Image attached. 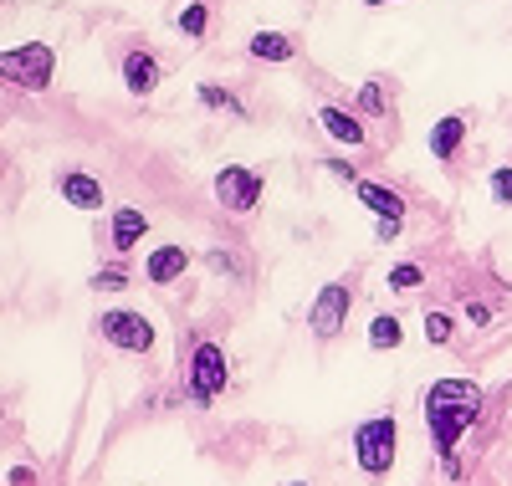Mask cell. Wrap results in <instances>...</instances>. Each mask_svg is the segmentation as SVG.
<instances>
[{"mask_svg":"<svg viewBox=\"0 0 512 486\" xmlns=\"http://www.w3.org/2000/svg\"><path fill=\"white\" fill-rule=\"evenodd\" d=\"M420 405H425V425H431V446H436L446 476L456 481L461 476L456 446L482 415V384H472V379H436L431 389H425Z\"/></svg>","mask_w":512,"mask_h":486,"instance_id":"6da1fadb","label":"cell"},{"mask_svg":"<svg viewBox=\"0 0 512 486\" xmlns=\"http://www.w3.org/2000/svg\"><path fill=\"white\" fill-rule=\"evenodd\" d=\"M395 456H400V420L395 415H374L354 430V466L364 476H390L395 471Z\"/></svg>","mask_w":512,"mask_h":486,"instance_id":"7a4b0ae2","label":"cell"},{"mask_svg":"<svg viewBox=\"0 0 512 486\" xmlns=\"http://www.w3.org/2000/svg\"><path fill=\"white\" fill-rule=\"evenodd\" d=\"M52 47L47 41H21L16 52H0V77L11 87H26V93H41V87H52Z\"/></svg>","mask_w":512,"mask_h":486,"instance_id":"3957f363","label":"cell"},{"mask_svg":"<svg viewBox=\"0 0 512 486\" xmlns=\"http://www.w3.org/2000/svg\"><path fill=\"white\" fill-rule=\"evenodd\" d=\"M226 379H231L226 348H221L216 338H200V343H195V353H190V400L205 410V405L226 389Z\"/></svg>","mask_w":512,"mask_h":486,"instance_id":"277c9868","label":"cell"},{"mask_svg":"<svg viewBox=\"0 0 512 486\" xmlns=\"http://www.w3.org/2000/svg\"><path fill=\"white\" fill-rule=\"evenodd\" d=\"M349 313H354V287L349 282H323L318 297L308 302V328L328 343L349 328Z\"/></svg>","mask_w":512,"mask_h":486,"instance_id":"5b68a950","label":"cell"},{"mask_svg":"<svg viewBox=\"0 0 512 486\" xmlns=\"http://www.w3.org/2000/svg\"><path fill=\"white\" fill-rule=\"evenodd\" d=\"M262 190H267V180H262V169H246V164H226L221 174H216V200L231 210V215H251L256 205H262Z\"/></svg>","mask_w":512,"mask_h":486,"instance_id":"8992f818","label":"cell"},{"mask_svg":"<svg viewBox=\"0 0 512 486\" xmlns=\"http://www.w3.org/2000/svg\"><path fill=\"white\" fill-rule=\"evenodd\" d=\"M98 333L103 343L123 348V353H149L154 348V323L144 313H128V307H113V313L98 318Z\"/></svg>","mask_w":512,"mask_h":486,"instance_id":"52a82bcc","label":"cell"},{"mask_svg":"<svg viewBox=\"0 0 512 486\" xmlns=\"http://www.w3.org/2000/svg\"><path fill=\"white\" fill-rule=\"evenodd\" d=\"M57 195H62L72 210H103V185L93 180L88 169H62V174H57Z\"/></svg>","mask_w":512,"mask_h":486,"instance_id":"ba28073f","label":"cell"},{"mask_svg":"<svg viewBox=\"0 0 512 486\" xmlns=\"http://www.w3.org/2000/svg\"><path fill=\"white\" fill-rule=\"evenodd\" d=\"M466 128H472V123H466L461 113L436 118V123H431V139H425V144H431V159L456 164V154H461V144H466Z\"/></svg>","mask_w":512,"mask_h":486,"instance_id":"9c48e42d","label":"cell"},{"mask_svg":"<svg viewBox=\"0 0 512 486\" xmlns=\"http://www.w3.org/2000/svg\"><path fill=\"white\" fill-rule=\"evenodd\" d=\"M185 267H190V251H185V246H154V251L144 256V277H149L154 287L180 282V277H185Z\"/></svg>","mask_w":512,"mask_h":486,"instance_id":"30bf717a","label":"cell"},{"mask_svg":"<svg viewBox=\"0 0 512 486\" xmlns=\"http://www.w3.org/2000/svg\"><path fill=\"white\" fill-rule=\"evenodd\" d=\"M318 123H323V134L333 139V144H349V149H364V123H359V113H349V108H333V103H323L318 108Z\"/></svg>","mask_w":512,"mask_h":486,"instance_id":"8fae6325","label":"cell"},{"mask_svg":"<svg viewBox=\"0 0 512 486\" xmlns=\"http://www.w3.org/2000/svg\"><path fill=\"white\" fill-rule=\"evenodd\" d=\"M354 195H359V205H364L374 220H405V195H400V190H390V185L359 180V185H354Z\"/></svg>","mask_w":512,"mask_h":486,"instance_id":"7c38bea8","label":"cell"},{"mask_svg":"<svg viewBox=\"0 0 512 486\" xmlns=\"http://www.w3.org/2000/svg\"><path fill=\"white\" fill-rule=\"evenodd\" d=\"M144 236H149V215H144L139 205H118V210H113V251L128 256Z\"/></svg>","mask_w":512,"mask_h":486,"instance_id":"4fadbf2b","label":"cell"},{"mask_svg":"<svg viewBox=\"0 0 512 486\" xmlns=\"http://www.w3.org/2000/svg\"><path fill=\"white\" fill-rule=\"evenodd\" d=\"M159 77H164L159 57H149V52H128V57H123V82H128V93L149 98L154 87H159Z\"/></svg>","mask_w":512,"mask_h":486,"instance_id":"5bb4252c","label":"cell"},{"mask_svg":"<svg viewBox=\"0 0 512 486\" xmlns=\"http://www.w3.org/2000/svg\"><path fill=\"white\" fill-rule=\"evenodd\" d=\"M246 52H251L256 62H292V57H297V41L282 36V31H256Z\"/></svg>","mask_w":512,"mask_h":486,"instance_id":"9a60e30c","label":"cell"},{"mask_svg":"<svg viewBox=\"0 0 512 486\" xmlns=\"http://www.w3.org/2000/svg\"><path fill=\"white\" fill-rule=\"evenodd\" d=\"M400 343H405V328H400L395 313H379V318L369 323V348L384 353V348H400Z\"/></svg>","mask_w":512,"mask_h":486,"instance_id":"2e32d148","label":"cell"},{"mask_svg":"<svg viewBox=\"0 0 512 486\" xmlns=\"http://www.w3.org/2000/svg\"><path fill=\"white\" fill-rule=\"evenodd\" d=\"M200 103H205V108H216V113H231V118H246L241 98L226 93V87H216V82H200Z\"/></svg>","mask_w":512,"mask_h":486,"instance_id":"e0dca14e","label":"cell"},{"mask_svg":"<svg viewBox=\"0 0 512 486\" xmlns=\"http://www.w3.org/2000/svg\"><path fill=\"white\" fill-rule=\"evenodd\" d=\"M354 113H364V118L390 113V98H384V77H369V82L359 87V108H354Z\"/></svg>","mask_w":512,"mask_h":486,"instance_id":"ac0fdd59","label":"cell"},{"mask_svg":"<svg viewBox=\"0 0 512 486\" xmlns=\"http://www.w3.org/2000/svg\"><path fill=\"white\" fill-rule=\"evenodd\" d=\"M205 26H210V6H205V0H190V6L180 11V31H185L190 41H200Z\"/></svg>","mask_w":512,"mask_h":486,"instance_id":"d6986e66","label":"cell"},{"mask_svg":"<svg viewBox=\"0 0 512 486\" xmlns=\"http://www.w3.org/2000/svg\"><path fill=\"white\" fill-rule=\"evenodd\" d=\"M425 287V272L415 267V261H400V267H390V292H420Z\"/></svg>","mask_w":512,"mask_h":486,"instance_id":"ffe728a7","label":"cell"},{"mask_svg":"<svg viewBox=\"0 0 512 486\" xmlns=\"http://www.w3.org/2000/svg\"><path fill=\"white\" fill-rule=\"evenodd\" d=\"M456 338V323L446 318V313H425V343H436V348H446Z\"/></svg>","mask_w":512,"mask_h":486,"instance_id":"44dd1931","label":"cell"},{"mask_svg":"<svg viewBox=\"0 0 512 486\" xmlns=\"http://www.w3.org/2000/svg\"><path fill=\"white\" fill-rule=\"evenodd\" d=\"M487 190H492V205H512V164H497L492 169Z\"/></svg>","mask_w":512,"mask_h":486,"instance_id":"7402d4cb","label":"cell"},{"mask_svg":"<svg viewBox=\"0 0 512 486\" xmlns=\"http://www.w3.org/2000/svg\"><path fill=\"white\" fill-rule=\"evenodd\" d=\"M123 282H128V272H123V267H108V272H98V277H93V287H98V292H123Z\"/></svg>","mask_w":512,"mask_h":486,"instance_id":"603a6c76","label":"cell"},{"mask_svg":"<svg viewBox=\"0 0 512 486\" xmlns=\"http://www.w3.org/2000/svg\"><path fill=\"white\" fill-rule=\"evenodd\" d=\"M400 231H405V220H374V236L390 246V241H400Z\"/></svg>","mask_w":512,"mask_h":486,"instance_id":"cb8c5ba5","label":"cell"},{"mask_svg":"<svg viewBox=\"0 0 512 486\" xmlns=\"http://www.w3.org/2000/svg\"><path fill=\"white\" fill-rule=\"evenodd\" d=\"M323 164H328L333 180H349V185H359V174H354V164H349V159H323Z\"/></svg>","mask_w":512,"mask_h":486,"instance_id":"d4e9b609","label":"cell"},{"mask_svg":"<svg viewBox=\"0 0 512 486\" xmlns=\"http://www.w3.org/2000/svg\"><path fill=\"white\" fill-rule=\"evenodd\" d=\"M466 323L487 328V323H492V307H487V302H466Z\"/></svg>","mask_w":512,"mask_h":486,"instance_id":"484cf974","label":"cell"},{"mask_svg":"<svg viewBox=\"0 0 512 486\" xmlns=\"http://www.w3.org/2000/svg\"><path fill=\"white\" fill-rule=\"evenodd\" d=\"M11 486H36V471L31 466H11Z\"/></svg>","mask_w":512,"mask_h":486,"instance_id":"4316f807","label":"cell"},{"mask_svg":"<svg viewBox=\"0 0 512 486\" xmlns=\"http://www.w3.org/2000/svg\"><path fill=\"white\" fill-rule=\"evenodd\" d=\"M364 6H400V0H364Z\"/></svg>","mask_w":512,"mask_h":486,"instance_id":"83f0119b","label":"cell"},{"mask_svg":"<svg viewBox=\"0 0 512 486\" xmlns=\"http://www.w3.org/2000/svg\"><path fill=\"white\" fill-rule=\"evenodd\" d=\"M287 486H308V481H287Z\"/></svg>","mask_w":512,"mask_h":486,"instance_id":"f1b7e54d","label":"cell"}]
</instances>
